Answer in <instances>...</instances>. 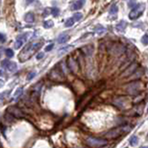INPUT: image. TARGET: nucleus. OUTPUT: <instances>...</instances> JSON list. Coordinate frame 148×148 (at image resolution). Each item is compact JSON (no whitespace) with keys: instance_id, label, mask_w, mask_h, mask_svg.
Segmentation results:
<instances>
[{"instance_id":"1","label":"nucleus","mask_w":148,"mask_h":148,"mask_svg":"<svg viewBox=\"0 0 148 148\" xmlns=\"http://www.w3.org/2000/svg\"><path fill=\"white\" fill-rule=\"evenodd\" d=\"M85 142L91 147H102L107 144V141L96 137H87Z\"/></svg>"},{"instance_id":"2","label":"nucleus","mask_w":148,"mask_h":148,"mask_svg":"<svg viewBox=\"0 0 148 148\" xmlns=\"http://www.w3.org/2000/svg\"><path fill=\"white\" fill-rule=\"evenodd\" d=\"M131 129L130 127H128V126H121V127H118V128H116V129H114V130H111L109 132H107L106 134V138H117L118 137V136H120L122 135L124 132H129Z\"/></svg>"},{"instance_id":"3","label":"nucleus","mask_w":148,"mask_h":148,"mask_svg":"<svg viewBox=\"0 0 148 148\" xmlns=\"http://www.w3.org/2000/svg\"><path fill=\"white\" fill-rule=\"evenodd\" d=\"M143 10H144V5H143V4L138 5L137 7H133V9L130 12L129 18H130L131 20H135V19H137L138 17H140L142 15V13L143 12Z\"/></svg>"},{"instance_id":"4","label":"nucleus","mask_w":148,"mask_h":148,"mask_svg":"<svg viewBox=\"0 0 148 148\" xmlns=\"http://www.w3.org/2000/svg\"><path fill=\"white\" fill-rule=\"evenodd\" d=\"M67 64H68V68H69L71 72H73L75 74L78 72V70H79V64H78L76 59H74L72 57H69L68 60H67Z\"/></svg>"},{"instance_id":"5","label":"nucleus","mask_w":148,"mask_h":148,"mask_svg":"<svg viewBox=\"0 0 148 148\" xmlns=\"http://www.w3.org/2000/svg\"><path fill=\"white\" fill-rule=\"evenodd\" d=\"M143 88V84L140 82V81H135V82H132L127 87V91L129 92V94L131 95H135L139 93V90Z\"/></svg>"},{"instance_id":"6","label":"nucleus","mask_w":148,"mask_h":148,"mask_svg":"<svg viewBox=\"0 0 148 148\" xmlns=\"http://www.w3.org/2000/svg\"><path fill=\"white\" fill-rule=\"evenodd\" d=\"M50 78L54 81H61L64 80V74L63 72L58 69V68H55L52 69V71L50 72Z\"/></svg>"},{"instance_id":"7","label":"nucleus","mask_w":148,"mask_h":148,"mask_svg":"<svg viewBox=\"0 0 148 148\" xmlns=\"http://www.w3.org/2000/svg\"><path fill=\"white\" fill-rule=\"evenodd\" d=\"M7 111H8L9 114L13 115V117L18 118H21L25 117V114L23 113V111L20 109L19 107H17V106H9L7 108Z\"/></svg>"},{"instance_id":"8","label":"nucleus","mask_w":148,"mask_h":148,"mask_svg":"<svg viewBox=\"0 0 148 148\" xmlns=\"http://www.w3.org/2000/svg\"><path fill=\"white\" fill-rule=\"evenodd\" d=\"M138 67V64L137 63H132L128 69H126L125 70H124V72L122 73V77H129V76H131L132 74L134 73V71L136 70V69H137Z\"/></svg>"},{"instance_id":"9","label":"nucleus","mask_w":148,"mask_h":148,"mask_svg":"<svg viewBox=\"0 0 148 148\" xmlns=\"http://www.w3.org/2000/svg\"><path fill=\"white\" fill-rule=\"evenodd\" d=\"M114 103H115V105L118 106V107H120V108H125L126 107V104H128V101L126 98H124V97H118V98H117L114 100Z\"/></svg>"},{"instance_id":"10","label":"nucleus","mask_w":148,"mask_h":148,"mask_svg":"<svg viewBox=\"0 0 148 148\" xmlns=\"http://www.w3.org/2000/svg\"><path fill=\"white\" fill-rule=\"evenodd\" d=\"M81 50H82V52H83L84 55L90 57V56H92L93 53H94V45H93V44L85 45V46H83V47L81 48Z\"/></svg>"},{"instance_id":"11","label":"nucleus","mask_w":148,"mask_h":148,"mask_svg":"<svg viewBox=\"0 0 148 148\" xmlns=\"http://www.w3.org/2000/svg\"><path fill=\"white\" fill-rule=\"evenodd\" d=\"M24 21H26V22H28V23L33 22V21H34V15H33V13H32V12L27 13L26 15H25V17H24Z\"/></svg>"},{"instance_id":"12","label":"nucleus","mask_w":148,"mask_h":148,"mask_svg":"<svg viewBox=\"0 0 148 148\" xmlns=\"http://www.w3.org/2000/svg\"><path fill=\"white\" fill-rule=\"evenodd\" d=\"M126 26H127V22L124 21H120V22H118V24L116 25V29L118 31V32H122L125 28H126Z\"/></svg>"},{"instance_id":"13","label":"nucleus","mask_w":148,"mask_h":148,"mask_svg":"<svg viewBox=\"0 0 148 148\" xmlns=\"http://www.w3.org/2000/svg\"><path fill=\"white\" fill-rule=\"evenodd\" d=\"M84 4V1H76L73 5L71 6V8L73 10H76V9H80L81 7H82V6Z\"/></svg>"},{"instance_id":"14","label":"nucleus","mask_w":148,"mask_h":148,"mask_svg":"<svg viewBox=\"0 0 148 148\" xmlns=\"http://www.w3.org/2000/svg\"><path fill=\"white\" fill-rule=\"evenodd\" d=\"M24 44V40L21 38V36H19V38L17 39L16 43H15V48L16 49H19V48H21L22 46V44Z\"/></svg>"},{"instance_id":"15","label":"nucleus","mask_w":148,"mask_h":148,"mask_svg":"<svg viewBox=\"0 0 148 148\" xmlns=\"http://www.w3.org/2000/svg\"><path fill=\"white\" fill-rule=\"evenodd\" d=\"M7 67V69H8L9 71L13 72V71H15L17 69V64L15 63V62H9Z\"/></svg>"},{"instance_id":"16","label":"nucleus","mask_w":148,"mask_h":148,"mask_svg":"<svg viewBox=\"0 0 148 148\" xmlns=\"http://www.w3.org/2000/svg\"><path fill=\"white\" fill-rule=\"evenodd\" d=\"M69 39V35H62V36H60L58 38V43L59 44H64V43L68 42Z\"/></svg>"},{"instance_id":"17","label":"nucleus","mask_w":148,"mask_h":148,"mask_svg":"<svg viewBox=\"0 0 148 148\" xmlns=\"http://www.w3.org/2000/svg\"><path fill=\"white\" fill-rule=\"evenodd\" d=\"M138 141H139L138 137H136V136H132V137H131V139H130V144H131L132 146H135V145L138 143Z\"/></svg>"},{"instance_id":"18","label":"nucleus","mask_w":148,"mask_h":148,"mask_svg":"<svg viewBox=\"0 0 148 148\" xmlns=\"http://www.w3.org/2000/svg\"><path fill=\"white\" fill-rule=\"evenodd\" d=\"M118 10V6L116 4H114V5H112L110 7V8H109V14H116Z\"/></svg>"},{"instance_id":"19","label":"nucleus","mask_w":148,"mask_h":148,"mask_svg":"<svg viewBox=\"0 0 148 148\" xmlns=\"http://www.w3.org/2000/svg\"><path fill=\"white\" fill-rule=\"evenodd\" d=\"M95 30L96 31V32H97V33H99V34H101V33H104V32H106V29H105L103 26H101V25L96 26Z\"/></svg>"},{"instance_id":"20","label":"nucleus","mask_w":148,"mask_h":148,"mask_svg":"<svg viewBox=\"0 0 148 148\" xmlns=\"http://www.w3.org/2000/svg\"><path fill=\"white\" fill-rule=\"evenodd\" d=\"M73 24H74V20L72 19V18H70V19H69V20H67L66 23H65V26H66V27H71Z\"/></svg>"},{"instance_id":"21","label":"nucleus","mask_w":148,"mask_h":148,"mask_svg":"<svg viewBox=\"0 0 148 148\" xmlns=\"http://www.w3.org/2000/svg\"><path fill=\"white\" fill-rule=\"evenodd\" d=\"M53 25H54V22L52 21H44V28H51V27H53Z\"/></svg>"},{"instance_id":"22","label":"nucleus","mask_w":148,"mask_h":148,"mask_svg":"<svg viewBox=\"0 0 148 148\" xmlns=\"http://www.w3.org/2000/svg\"><path fill=\"white\" fill-rule=\"evenodd\" d=\"M81 18H82V14H81V13H76V14H74V16L72 19H73L74 21H79L80 20H81Z\"/></svg>"},{"instance_id":"23","label":"nucleus","mask_w":148,"mask_h":148,"mask_svg":"<svg viewBox=\"0 0 148 148\" xmlns=\"http://www.w3.org/2000/svg\"><path fill=\"white\" fill-rule=\"evenodd\" d=\"M6 55H7V58H12L14 56V53H13L12 49H7L6 50Z\"/></svg>"},{"instance_id":"24","label":"nucleus","mask_w":148,"mask_h":148,"mask_svg":"<svg viewBox=\"0 0 148 148\" xmlns=\"http://www.w3.org/2000/svg\"><path fill=\"white\" fill-rule=\"evenodd\" d=\"M142 43H143V44H148V34H144L142 38Z\"/></svg>"},{"instance_id":"25","label":"nucleus","mask_w":148,"mask_h":148,"mask_svg":"<svg viewBox=\"0 0 148 148\" xmlns=\"http://www.w3.org/2000/svg\"><path fill=\"white\" fill-rule=\"evenodd\" d=\"M51 12H52L53 16H58V14H59V9H58V7H53Z\"/></svg>"},{"instance_id":"26","label":"nucleus","mask_w":148,"mask_h":148,"mask_svg":"<svg viewBox=\"0 0 148 148\" xmlns=\"http://www.w3.org/2000/svg\"><path fill=\"white\" fill-rule=\"evenodd\" d=\"M21 94H22V88H19L15 93V98H19Z\"/></svg>"},{"instance_id":"27","label":"nucleus","mask_w":148,"mask_h":148,"mask_svg":"<svg viewBox=\"0 0 148 148\" xmlns=\"http://www.w3.org/2000/svg\"><path fill=\"white\" fill-rule=\"evenodd\" d=\"M34 76H35V72H34V71L30 72V73H29V75L27 76V80H28V81H31L32 79H33V78H34Z\"/></svg>"},{"instance_id":"28","label":"nucleus","mask_w":148,"mask_h":148,"mask_svg":"<svg viewBox=\"0 0 148 148\" xmlns=\"http://www.w3.org/2000/svg\"><path fill=\"white\" fill-rule=\"evenodd\" d=\"M53 47H54V44H50L49 45H47V46L45 47V51H46V52H49V51H51V50L53 49Z\"/></svg>"},{"instance_id":"29","label":"nucleus","mask_w":148,"mask_h":148,"mask_svg":"<svg viewBox=\"0 0 148 148\" xmlns=\"http://www.w3.org/2000/svg\"><path fill=\"white\" fill-rule=\"evenodd\" d=\"M9 63V60H7V59H5V60H3L2 62H1V65H2V67H6V66H7Z\"/></svg>"},{"instance_id":"30","label":"nucleus","mask_w":148,"mask_h":148,"mask_svg":"<svg viewBox=\"0 0 148 148\" xmlns=\"http://www.w3.org/2000/svg\"><path fill=\"white\" fill-rule=\"evenodd\" d=\"M6 41V37L4 34L0 33V43H4Z\"/></svg>"},{"instance_id":"31","label":"nucleus","mask_w":148,"mask_h":148,"mask_svg":"<svg viewBox=\"0 0 148 148\" xmlns=\"http://www.w3.org/2000/svg\"><path fill=\"white\" fill-rule=\"evenodd\" d=\"M44 54L43 53V52H41V53H39L38 55H37L36 58H37V59H41V58H44Z\"/></svg>"},{"instance_id":"32","label":"nucleus","mask_w":148,"mask_h":148,"mask_svg":"<svg viewBox=\"0 0 148 148\" xmlns=\"http://www.w3.org/2000/svg\"><path fill=\"white\" fill-rule=\"evenodd\" d=\"M1 85H3V81L0 80V86H1Z\"/></svg>"},{"instance_id":"33","label":"nucleus","mask_w":148,"mask_h":148,"mask_svg":"<svg viewBox=\"0 0 148 148\" xmlns=\"http://www.w3.org/2000/svg\"><path fill=\"white\" fill-rule=\"evenodd\" d=\"M2 74H3V71H2V70H0V76H1Z\"/></svg>"},{"instance_id":"34","label":"nucleus","mask_w":148,"mask_h":148,"mask_svg":"<svg viewBox=\"0 0 148 148\" xmlns=\"http://www.w3.org/2000/svg\"><path fill=\"white\" fill-rule=\"evenodd\" d=\"M141 148H148V146H142Z\"/></svg>"}]
</instances>
